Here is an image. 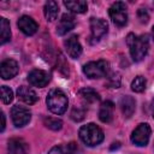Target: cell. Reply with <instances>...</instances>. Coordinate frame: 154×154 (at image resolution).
I'll list each match as a JSON object with an SVG mask.
<instances>
[{"instance_id":"obj_1","label":"cell","mask_w":154,"mask_h":154,"mask_svg":"<svg viewBox=\"0 0 154 154\" xmlns=\"http://www.w3.org/2000/svg\"><path fill=\"white\" fill-rule=\"evenodd\" d=\"M126 43L134 61H141L147 55L149 48V40L147 35L136 36L134 34H129L126 37Z\"/></svg>"},{"instance_id":"obj_2","label":"cell","mask_w":154,"mask_h":154,"mask_svg":"<svg viewBox=\"0 0 154 154\" xmlns=\"http://www.w3.org/2000/svg\"><path fill=\"white\" fill-rule=\"evenodd\" d=\"M46 103L48 109L54 114H64L67 109L69 100L65 95V93L60 89H52L46 99Z\"/></svg>"},{"instance_id":"obj_3","label":"cell","mask_w":154,"mask_h":154,"mask_svg":"<svg viewBox=\"0 0 154 154\" xmlns=\"http://www.w3.org/2000/svg\"><path fill=\"white\" fill-rule=\"evenodd\" d=\"M79 138L82 140V142L84 144H87L88 147H95L97 144H100L103 141V131L95 125L94 123H89L87 125H83L79 129Z\"/></svg>"},{"instance_id":"obj_4","label":"cell","mask_w":154,"mask_h":154,"mask_svg":"<svg viewBox=\"0 0 154 154\" xmlns=\"http://www.w3.org/2000/svg\"><path fill=\"white\" fill-rule=\"evenodd\" d=\"M109 70V65L106 60H96L89 61L83 66V72L88 78H102L106 77Z\"/></svg>"},{"instance_id":"obj_5","label":"cell","mask_w":154,"mask_h":154,"mask_svg":"<svg viewBox=\"0 0 154 154\" xmlns=\"http://www.w3.org/2000/svg\"><path fill=\"white\" fill-rule=\"evenodd\" d=\"M109 17L118 26H124L128 23V8L123 1H116L109 7Z\"/></svg>"},{"instance_id":"obj_6","label":"cell","mask_w":154,"mask_h":154,"mask_svg":"<svg viewBox=\"0 0 154 154\" xmlns=\"http://www.w3.org/2000/svg\"><path fill=\"white\" fill-rule=\"evenodd\" d=\"M150 137V126L147 123H141L131 134V142L135 146L144 147L147 146Z\"/></svg>"},{"instance_id":"obj_7","label":"cell","mask_w":154,"mask_h":154,"mask_svg":"<svg viewBox=\"0 0 154 154\" xmlns=\"http://www.w3.org/2000/svg\"><path fill=\"white\" fill-rule=\"evenodd\" d=\"M11 118H12V122H13L14 126L22 128V126L26 125L30 122L31 113L26 107L16 105L11 109Z\"/></svg>"},{"instance_id":"obj_8","label":"cell","mask_w":154,"mask_h":154,"mask_svg":"<svg viewBox=\"0 0 154 154\" xmlns=\"http://www.w3.org/2000/svg\"><path fill=\"white\" fill-rule=\"evenodd\" d=\"M90 30H91L90 42L95 43V42L100 41L107 34L108 25H107L106 20H103L101 18H91L90 19Z\"/></svg>"},{"instance_id":"obj_9","label":"cell","mask_w":154,"mask_h":154,"mask_svg":"<svg viewBox=\"0 0 154 154\" xmlns=\"http://www.w3.org/2000/svg\"><path fill=\"white\" fill-rule=\"evenodd\" d=\"M28 81H29V83L31 85H35V87H38V88H43V87H46L49 83L51 76L46 71H43V70L35 69V70L29 72Z\"/></svg>"},{"instance_id":"obj_10","label":"cell","mask_w":154,"mask_h":154,"mask_svg":"<svg viewBox=\"0 0 154 154\" xmlns=\"http://www.w3.org/2000/svg\"><path fill=\"white\" fill-rule=\"evenodd\" d=\"M19 71V66L16 60L13 59H6L0 65V76L2 79H10L13 78Z\"/></svg>"},{"instance_id":"obj_11","label":"cell","mask_w":154,"mask_h":154,"mask_svg":"<svg viewBox=\"0 0 154 154\" xmlns=\"http://www.w3.org/2000/svg\"><path fill=\"white\" fill-rule=\"evenodd\" d=\"M64 46H65L66 53L72 59H77L82 54V46H81V43L78 41V36L77 35H72L69 38H66L64 41Z\"/></svg>"},{"instance_id":"obj_12","label":"cell","mask_w":154,"mask_h":154,"mask_svg":"<svg viewBox=\"0 0 154 154\" xmlns=\"http://www.w3.org/2000/svg\"><path fill=\"white\" fill-rule=\"evenodd\" d=\"M18 28L20 29V31L28 36H31L34 35L37 29H38V25L37 23L29 16H22L19 19H18V23H17Z\"/></svg>"},{"instance_id":"obj_13","label":"cell","mask_w":154,"mask_h":154,"mask_svg":"<svg viewBox=\"0 0 154 154\" xmlns=\"http://www.w3.org/2000/svg\"><path fill=\"white\" fill-rule=\"evenodd\" d=\"M17 96L19 100H22L23 102H25L26 105H32L38 100L37 94L29 87L25 85H20L17 89Z\"/></svg>"},{"instance_id":"obj_14","label":"cell","mask_w":154,"mask_h":154,"mask_svg":"<svg viewBox=\"0 0 154 154\" xmlns=\"http://www.w3.org/2000/svg\"><path fill=\"white\" fill-rule=\"evenodd\" d=\"M75 28V18L71 14H63L58 25H57V34L63 36L65 34H67L70 30H72Z\"/></svg>"},{"instance_id":"obj_15","label":"cell","mask_w":154,"mask_h":154,"mask_svg":"<svg viewBox=\"0 0 154 154\" xmlns=\"http://www.w3.org/2000/svg\"><path fill=\"white\" fill-rule=\"evenodd\" d=\"M119 106H120V109H122V113L125 118H130L134 112H135V108H136V102L134 100V97L129 96V95H125L120 99V102H119Z\"/></svg>"},{"instance_id":"obj_16","label":"cell","mask_w":154,"mask_h":154,"mask_svg":"<svg viewBox=\"0 0 154 154\" xmlns=\"http://www.w3.org/2000/svg\"><path fill=\"white\" fill-rule=\"evenodd\" d=\"M7 154H28V148L20 138H11L7 146Z\"/></svg>"},{"instance_id":"obj_17","label":"cell","mask_w":154,"mask_h":154,"mask_svg":"<svg viewBox=\"0 0 154 154\" xmlns=\"http://www.w3.org/2000/svg\"><path fill=\"white\" fill-rule=\"evenodd\" d=\"M78 95L84 105H93L100 101V95L91 88H83L78 91Z\"/></svg>"},{"instance_id":"obj_18","label":"cell","mask_w":154,"mask_h":154,"mask_svg":"<svg viewBox=\"0 0 154 154\" xmlns=\"http://www.w3.org/2000/svg\"><path fill=\"white\" fill-rule=\"evenodd\" d=\"M113 109L114 105L112 101H105L101 103L99 109V118L102 123H109L113 118Z\"/></svg>"},{"instance_id":"obj_19","label":"cell","mask_w":154,"mask_h":154,"mask_svg":"<svg viewBox=\"0 0 154 154\" xmlns=\"http://www.w3.org/2000/svg\"><path fill=\"white\" fill-rule=\"evenodd\" d=\"M79 148L75 142H70L66 144H60L53 147L48 154H79Z\"/></svg>"},{"instance_id":"obj_20","label":"cell","mask_w":154,"mask_h":154,"mask_svg":"<svg viewBox=\"0 0 154 154\" xmlns=\"http://www.w3.org/2000/svg\"><path fill=\"white\" fill-rule=\"evenodd\" d=\"M43 12H45V17L48 22H53L57 19L58 17V13H59V6L55 1H47L45 4V7H43Z\"/></svg>"},{"instance_id":"obj_21","label":"cell","mask_w":154,"mask_h":154,"mask_svg":"<svg viewBox=\"0 0 154 154\" xmlns=\"http://www.w3.org/2000/svg\"><path fill=\"white\" fill-rule=\"evenodd\" d=\"M64 5L71 12H75V13H83L88 8L87 1H83V0H77V1L76 0H69V1H64Z\"/></svg>"},{"instance_id":"obj_22","label":"cell","mask_w":154,"mask_h":154,"mask_svg":"<svg viewBox=\"0 0 154 154\" xmlns=\"http://www.w3.org/2000/svg\"><path fill=\"white\" fill-rule=\"evenodd\" d=\"M0 29H1V38H0V43L1 45H5L6 42L10 41L11 38V30H10V23L6 18H1L0 20Z\"/></svg>"},{"instance_id":"obj_23","label":"cell","mask_w":154,"mask_h":154,"mask_svg":"<svg viewBox=\"0 0 154 154\" xmlns=\"http://www.w3.org/2000/svg\"><path fill=\"white\" fill-rule=\"evenodd\" d=\"M146 85H147V81L143 76H137L131 82V89L136 93H142L146 89Z\"/></svg>"},{"instance_id":"obj_24","label":"cell","mask_w":154,"mask_h":154,"mask_svg":"<svg viewBox=\"0 0 154 154\" xmlns=\"http://www.w3.org/2000/svg\"><path fill=\"white\" fill-rule=\"evenodd\" d=\"M43 124H45L48 129L54 130V131L60 130V129L63 128V122H61L60 119L53 118V117H45V118H43Z\"/></svg>"},{"instance_id":"obj_25","label":"cell","mask_w":154,"mask_h":154,"mask_svg":"<svg viewBox=\"0 0 154 154\" xmlns=\"http://www.w3.org/2000/svg\"><path fill=\"white\" fill-rule=\"evenodd\" d=\"M12 100H13V91L7 85H2L1 87V101L7 105L12 102Z\"/></svg>"},{"instance_id":"obj_26","label":"cell","mask_w":154,"mask_h":154,"mask_svg":"<svg viewBox=\"0 0 154 154\" xmlns=\"http://www.w3.org/2000/svg\"><path fill=\"white\" fill-rule=\"evenodd\" d=\"M71 119L75 120V122H81L84 119L85 117V109L83 107H73L72 111H71V114H70Z\"/></svg>"},{"instance_id":"obj_27","label":"cell","mask_w":154,"mask_h":154,"mask_svg":"<svg viewBox=\"0 0 154 154\" xmlns=\"http://www.w3.org/2000/svg\"><path fill=\"white\" fill-rule=\"evenodd\" d=\"M108 88H118L120 85V77L118 73H114L112 77H109L108 82H107Z\"/></svg>"},{"instance_id":"obj_28","label":"cell","mask_w":154,"mask_h":154,"mask_svg":"<svg viewBox=\"0 0 154 154\" xmlns=\"http://www.w3.org/2000/svg\"><path fill=\"white\" fill-rule=\"evenodd\" d=\"M137 17H138V19H140L141 23H147L149 20V14H148V12H147L146 8H140L137 11Z\"/></svg>"},{"instance_id":"obj_29","label":"cell","mask_w":154,"mask_h":154,"mask_svg":"<svg viewBox=\"0 0 154 154\" xmlns=\"http://www.w3.org/2000/svg\"><path fill=\"white\" fill-rule=\"evenodd\" d=\"M5 124H6V120H5V114H4V112H1V129H0V131H1V132L5 130Z\"/></svg>"},{"instance_id":"obj_30","label":"cell","mask_w":154,"mask_h":154,"mask_svg":"<svg viewBox=\"0 0 154 154\" xmlns=\"http://www.w3.org/2000/svg\"><path fill=\"white\" fill-rule=\"evenodd\" d=\"M152 112H153V118H154V100H153V105H152Z\"/></svg>"},{"instance_id":"obj_31","label":"cell","mask_w":154,"mask_h":154,"mask_svg":"<svg viewBox=\"0 0 154 154\" xmlns=\"http://www.w3.org/2000/svg\"><path fill=\"white\" fill-rule=\"evenodd\" d=\"M152 36H153V38H154V25H153V28H152Z\"/></svg>"}]
</instances>
